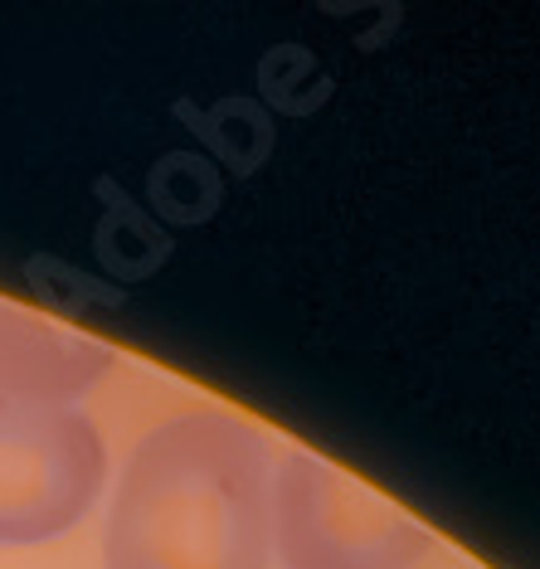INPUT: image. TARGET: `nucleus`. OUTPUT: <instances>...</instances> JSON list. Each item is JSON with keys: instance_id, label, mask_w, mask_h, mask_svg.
<instances>
[{"instance_id": "obj_1", "label": "nucleus", "mask_w": 540, "mask_h": 569, "mask_svg": "<svg viewBox=\"0 0 540 569\" xmlns=\"http://www.w3.org/2000/svg\"><path fill=\"white\" fill-rule=\"evenodd\" d=\"M273 448L229 413H180L127 458L102 569H268Z\"/></svg>"}, {"instance_id": "obj_2", "label": "nucleus", "mask_w": 540, "mask_h": 569, "mask_svg": "<svg viewBox=\"0 0 540 569\" xmlns=\"http://www.w3.org/2000/svg\"><path fill=\"white\" fill-rule=\"evenodd\" d=\"M429 530L317 452L273 468V550L282 569H414Z\"/></svg>"}, {"instance_id": "obj_3", "label": "nucleus", "mask_w": 540, "mask_h": 569, "mask_svg": "<svg viewBox=\"0 0 540 569\" xmlns=\"http://www.w3.org/2000/svg\"><path fill=\"white\" fill-rule=\"evenodd\" d=\"M108 482V448L73 405L0 395V546H44L73 530Z\"/></svg>"}, {"instance_id": "obj_4", "label": "nucleus", "mask_w": 540, "mask_h": 569, "mask_svg": "<svg viewBox=\"0 0 540 569\" xmlns=\"http://www.w3.org/2000/svg\"><path fill=\"white\" fill-rule=\"evenodd\" d=\"M112 346L79 327L0 297V395L73 405L112 370Z\"/></svg>"}]
</instances>
